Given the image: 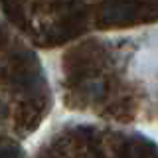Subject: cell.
Listing matches in <instances>:
<instances>
[{"instance_id": "6da1fadb", "label": "cell", "mask_w": 158, "mask_h": 158, "mask_svg": "<svg viewBox=\"0 0 158 158\" xmlns=\"http://www.w3.org/2000/svg\"><path fill=\"white\" fill-rule=\"evenodd\" d=\"M59 93L69 111L135 131L158 127V30L89 36L67 46Z\"/></svg>"}, {"instance_id": "7a4b0ae2", "label": "cell", "mask_w": 158, "mask_h": 158, "mask_svg": "<svg viewBox=\"0 0 158 158\" xmlns=\"http://www.w3.org/2000/svg\"><path fill=\"white\" fill-rule=\"evenodd\" d=\"M20 14L14 22L40 48H57L93 32L136 28L158 22V2L103 4H12Z\"/></svg>"}, {"instance_id": "3957f363", "label": "cell", "mask_w": 158, "mask_h": 158, "mask_svg": "<svg viewBox=\"0 0 158 158\" xmlns=\"http://www.w3.org/2000/svg\"><path fill=\"white\" fill-rule=\"evenodd\" d=\"M34 158H158V146L138 131L105 123H67L46 138Z\"/></svg>"}]
</instances>
